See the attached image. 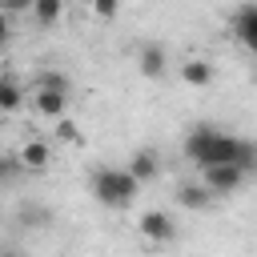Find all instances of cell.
Listing matches in <instances>:
<instances>
[{"label":"cell","instance_id":"6da1fadb","mask_svg":"<svg viewBox=\"0 0 257 257\" xmlns=\"http://www.w3.org/2000/svg\"><path fill=\"white\" fill-rule=\"evenodd\" d=\"M185 153L193 157L197 169L233 165V169H241L245 177L257 169V149H253V141L233 137V133H221V128H213V124H197V128L189 133V141H185Z\"/></svg>","mask_w":257,"mask_h":257},{"label":"cell","instance_id":"7a4b0ae2","mask_svg":"<svg viewBox=\"0 0 257 257\" xmlns=\"http://www.w3.org/2000/svg\"><path fill=\"white\" fill-rule=\"evenodd\" d=\"M92 193H96V201L100 205H108V209H128L133 201H137V193H141V185L128 177V169H96L92 173Z\"/></svg>","mask_w":257,"mask_h":257},{"label":"cell","instance_id":"3957f363","mask_svg":"<svg viewBox=\"0 0 257 257\" xmlns=\"http://www.w3.org/2000/svg\"><path fill=\"white\" fill-rule=\"evenodd\" d=\"M205 173V193L209 197H229V193H237L241 185H245V173L241 169H233V165H217V169H201Z\"/></svg>","mask_w":257,"mask_h":257},{"label":"cell","instance_id":"277c9868","mask_svg":"<svg viewBox=\"0 0 257 257\" xmlns=\"http://www.w3.org/2000/svg\"><path fill=\"white\" fill-rule=\"evenodd\" d=\"M141 233H145L149 241L165 245V241H173V237H177V221H173L169 213H161V209H149V213L141 217Z\"/></svg>","mask_w":257,"mask_h":257},{"label":"cell","instance_id":"5b68a950","mask_svg":"<svg viewBox=\"0 0 257 257\" xmlns=\"http://www.w3.org/2000/svg\"><path fill=\"white\" fill-rule=\"evenodd\" d=\"M32 104H36L40 116H64V108H68V88H40V84H36Z\"/></svg>","mask_w":257,"mask_h":257},{"label":"cell","instance_id":"8992f818","mask_svg":"<svg viewBox=\"0 0 257 257\" xmlns=\"http://www.w3.org/2000/svg\"><path fill=\"white\" fill-rule=\"evenodd\" d=\"M233 32L241 44H257V4H241L233 12Z\"/></svg>","mask_w":257,"mask_h":257},{"label":"cell","instance_id":"52a82bcc","mask_svg":"<svg viewBox=\"0 0 257 257\" xmlns=\"http://www.w3.org/2000/svg\"><path fill=\"white\" fill-rule=\"evenodd\" d=\"M137 64H141V72H145V76H165V64H169V56H165V48H161L157 40H149V44H141V52H137Z\"/></svg>","mask_w":257,"mask_h":257},{"label":"cell","instance_id":"ba28073f","mask_svg":"<svg viewBox=\"0 0 257 257\" xmlns=\"http://www.w3.org/2000/svg\"><path fill=\"white\" fill-rule=\"evenodd\" d=\"M157 169H161V165H157V153H153V149H141V153L128 161V177H133L137 185L153 181V177H157Z\"/></svg>","mask_w":257,"mask_h":257},{"label":"cell","instance_id":"9c48e42d","mask_svg":"<svg viewBox=\"0 0 257 257\" xmlns=\"http://www.w3.org/2000/svg\"><path fill=\"white\" fill-rule=\"evenodd\" d=\"M16 161H20V169H44V165L52 161V149H48L44 141H28Z\"/></svg>","mask_w":257,"mask_h":257},{"label":"cell","instance_id":"30bf717a","mask_svg":"<svg viewBox=\"0 0 257 257\" xmlns=\"http://www.w3.org/2000/svg\"><path fill=\"white\" fill-rule=\"evenodd\" d=\"M181 80L201 88V84L213 80V64H209V60H189V64H181Z\"/></svg>","mask_w":257,"mask_h":257},{"label":"cell","instance_id":"8fae6325","mask_svg":"<svg viewBox=\"0 0 257 257\" xmlns=\"http://www.w3.org/2000/svg\"><path fill=\"white\" fill-rule=\"evenodd\" d=\"M177 201H181L185 209H205V205H209L213 197H209V193H205L201 185H181V189H177Z\"/></svg>","mask_w":257,"mask_h":257},{"label":"cell","instance_id":"7c38bea8","mask_svg":"<svg viewBox=\"0 0 257 257\" xmlns=\"http://www.w3.org/2000/svg\"><path fill=\"white\" fill-rule=\"evenodd\" d=\"M60 12H64V4H60V0H36V4H32V16H36L40 24H56V20H60Z\"/></svg>","mask_w":257,"mask_h":257},{"label":"cell","instance_id":"4fadbf2b","mask_svg":"<svg viewBox=\"0 0 257 257\" xmlns=\"http://www.w3.org/2000/svg\"><path fill=\"white\" fill-rule=\"evenodd\" d=\"M20 100H24V92H20L12 80H0V108L12 112V108H20Z\"/></svg>","mask_w":257,"mask_h":257},{"label":"cell","instance_id":"5bb4252c","mask_svg":"<svg viewBox=\"0 0 257 257\" xmlns=\"http://www.w3.org/2000/svg\"><path fill=\"white\" fill-rule=\"evenodd\" d=\"M20 177V161L16 157H0V181H16Z\"/></svg>","mask_w":257,"mask_h":257},{"label":"cell","instance_id":"9a60e30c","mask_svg":"<svg viewBox=\"0 0 257 257\" xmlns=\"http://www.w3.org/2000/svg\"><path fill=\"white\" fill-rule=\"evenodd\" d=\"M60 137H68V141H76V124H72L68 116H60Z\"/></svg>","mask_w":257,"mask_h":257},{"label":"cell","instance_id":"2e32d148","mask_svg":"<svg viewBox=\"0 0 257 257\" xmlns=\"http://www.w3.org/2000/svg\"><path fill=\"white\" fill-rule=\"evenodd\" d=\"M96 16H116V4H112V0H100V4H96Z\"/></svg>","mask_w":257,"mask_h":257},{"label":"cell","instance_id":"e0dca14e","mask_svg":"<svg viewBox=\"0 0 257 257\" xmlns=\"http://www.w3.org/2000/svg\"><path fill=\"white\" fill-rule=\"evenodd\" d=\"M8 44V12H0V48Z\"/></svg>","mask_w":257,"mask_h":257},{"label":"cell","instance_id":"ac0fdd59","mask_svg":"<svg viewBox=\"0 0 257 257\" xmlns=\"http://www.w3.org/2000/svg\"><path fill=\"white\" fill-rule=\"evenodd\" d=\"M0 257H24V253H16V249H0Z\"/></svg>","mask_w":257,"mask_h":257}]
</instances>
